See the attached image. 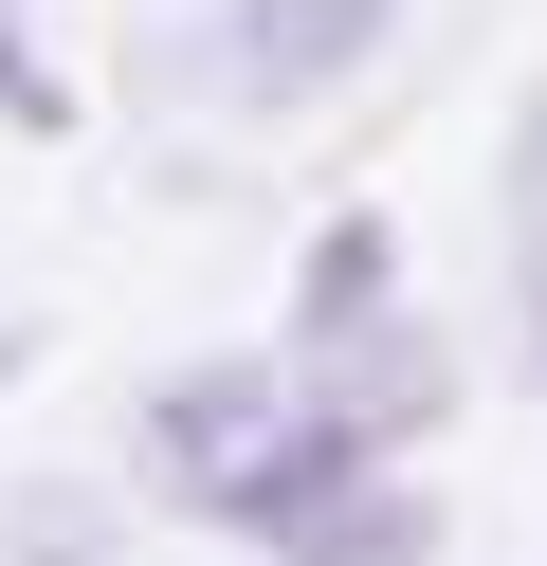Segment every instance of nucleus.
Returning a JSON list of instances; mask_svg holds the SVG:
<instances>
[{
    "mask_svg": "<svg viewBox=\"0 0 547 566\" xmlns=\"http://www.w3.org/2000/svg\"><path fill=\"white\" fill-rule=\"evenodd\" d=\"M274 566H438V512L383 493V475H347V493H311V512L274 530Z\"/></svg>",
    "mask_w": 547,
    "mask_h": 566,
    "instance_id": "7ed1b4c3",
    "label": "nucleus"
},
{
    "mask_svg": "<svg viewBox=\"0 0 547 566\" xmlns=\"http://www.w3.org/2000/svg\"><path fill=\"white\" fill-rule=\"evenodd\" d=\"M383 293H401V238H383V220H328L311 274H292V347H311V329H365Z\"/></svg>",
    "mask_w": 547,
    "mask_h": 566,
    "instance_id": "20e7f679",
    "label": "nucleus"
},
{
    "mask_svg": "<svg viewBox=\"0 0 547 566\" xmlns=\"http://www.w3.org/2000/svg\"><path fill=\"white\" fill-rule=\"evenodd\" d=\"M529 347H547V220H529Z\"/></svg>",
    "mask_w": 547,
    "mask_h": 566,
    "instance_id": "0eeeda50",
    "label": "nucleus"
},
{
    "mask_svg": "<svg viewBox=\"0 0 547 566\" xmlns=\"http://www.w3.org/2000/svg\"><path fill=\"white\" fill-rule=\"evenodd\" d=\"M311 402L347 420V439H401V420H438V347L401 329V311H365V329H311Z\"/></svg>",
    "mask_w": 547,
    "mask_h": 566,
    "instance_id": "f03ea898",
    "label": "nucleus"
},
{
    "mask_svg": "<svg viewBox=\"0 0 547 566\" xmlns=\"http://www.w3.org/2000/svg\"><path fill=\"white\" fill-rule=\"evenodd\" d=\"M0 111H19V128H55V74H36L19 38H0Z\"/></svg>",
    "mask_w": 547,
    "mask_h": 566,
    "instance_id": "423d86ee",
    "label": "nucleus"
},
{
    "mask_svg": "<svg viewBox=\"0 0 547 566\" xmlns=\"http://www.w3.org/2000/svg\"><path fill=\"white\" fill-rule=\"evenodd\" d=\"M383 55V0H219L201 38H146V92H238V111H311Z\"/></svg>",
    "mask_w": 547,
    "mask_h": 566,
    "instance_id": "f257e3e1",
    "label": "nucleus"
},
{
    "mask_svg": "<svg viewBox=\"0 0 547 566\" xmlns=\"http://www.w3.org/2000/svg\"><path fill=\"white\" fill-rule=\"evenodd\" d=\"M0 566H109V512L92 493H19L0 512Z\"/></svg>",
    "mask_w": 547,
    "mask_h": 566,
    "instance_id": "39448f33",
    "label": "nucleus"
},
{
    "mask_svg": "<svg viewBox=\"0 0 547 566\" xmlns=\"http://www.w3.org/2000/svg\"><path fill=\"white\" fill-rule=\"evenodd\" d=\"M0 384H19V329H0Z\"/></svg>",
    "mask_w": 547,
    "mask_h": 566,
    "instance_id": "6e6552de",
    "label": "nucleus"
}]
</instances>
